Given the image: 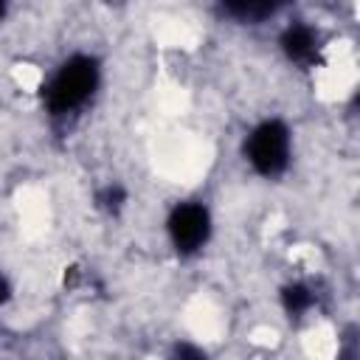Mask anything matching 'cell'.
<instances>
[{
  "instance_id": "cell-7",
  "label": "cell",
  "mask_w": 360,
  "mask_h": 360,
  "mask_svg": "<svg viewBox=\"0 0 360 360\" xmlns=\"http://www.w3.org/2000/svg\"><path fill=\"white\" fill-rule=\"evenodd\" d=\"M6 298H8V284H6V278L0 276V307L6 304Z\"/></svg>"
},
{
  "instance_id": "cell-6",
  "label": "cell",
  "mask_w": 360,
  "mask_h": 360,
  "mask_svg": "<svg viewBox=\"0 0 360 360\" xmlns=\"http://www.w3.org/2000/svg\"><path fill=\"white\" fill-rule=\"evenodd\" d=\"M281 298H284L287 312H295V315L312 307V292H309L304 284H290V287H284Z\"/></svg>"
},
{
  "instance_id": "cell-8",
  "label": "cell",
  "mask_w": 360,
  "mask_h": 360,
  "mask_svg": "<svg viewBox=\"0 0 360 360\" xmlns=\"http://www.w3.org/2000/svg\"><path fill=\"white\" fill-rule=\"evenodd\" d=\"M3 8H6V0H0V14H3Z\"/></svg>"
},
{
  "instance_id": "cell-3",
  "label": "cell",
  "mask_w": 360,
  "mask_h": 360,
  "mask_svg": "<svg viewBox=\"0 0 360 360\" xmlns=\"http://www.w3.org/2000/svg\"><path fill=\"white\" fill-rule=\"evenodd\" d=\"M169 239L180 256L197 253L211 236V214L200 202H180L166 219Z\"/></svg>"
},
{
  "instance_id": "cell-4",
  "label": "cell",
  "mask_w": 360,
  "mask_h": 360,
  "mask_svg": "<svg viewBox=\"0 0 360 360\" xmlns=\"http://www.w3.org/2000/svg\"><path fill=\"white\" fill-rule=\"evenodd\" d=\"M281 51L287 53L290 62L295 65H315L321 59V45H318V34L309 28V25H290L284 34H281Z\"/></svg>"
},
{
  "instance_id": "cell-1",
  "label": "cell",
  "mask_w": 360,
  "mask_h": 360,
  "mask_svg": "<svg viewBox=\"0 0 360 360\" xmlns=\"http://www.w3.org/2000/svg\"><path fill=\"white\" fill-rule=\"evenodd\" d=\"M98 79H101V68L93 56H84V53L70 56L68 62H62L56 68V73L45 84V93H42L45 107L53 115H65V112L79 110L96 93Z\"/></svg>"
},
{
  "instance_id": "cell-5",
  "label": "cell",
  "mask_w": 360,
  "mask_h": 360,
  "mask_svg": "<svg viewBox=\"0 0 360 360\" xmlns=\"http://www.w3.org/2000/svg\"><path fill=\"white\" fill-rule=\"evenodd\" d=\"M287 0H219L222 11L239 22H262L273 17Z\"/></svg>"
},
{
  "instance_id": "cell-2",
  "label": "cell",
  "mask_w": 360,
  "mask_h": 360,
  "mask_svg": "<svg viewBox=\"0 0 360 360\" xmlns=\"http://www.w3.org/2000/svg\"><path fill=\"white\" fill-rule=\"evenodd\" d=\"M290 129L284 121L270 118L250 129L245 141V160L262 177H278L290 163Z\"/></svg>"
}]
</instances>
